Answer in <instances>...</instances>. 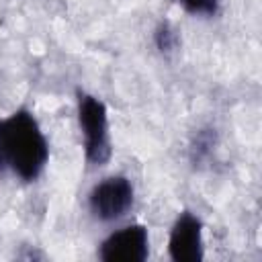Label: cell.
Segmentation results:
<instances>
[{
  "instance_id": "7",
  "label": "cell",
  "mask_w": 262,
  "mask_h": 262,
  "mask_svg": "<svg viewBox=\"0 0 262 262\" xmlns=\"http://www.w3.org/2000/svg\"><path fill=\"white\" fill-rule=\"evenodd\" d=\"M213 135H211V131L209 129H205V131H201L196 137H194V141H192V145H190V154H192V162H201V160H205L209 154H211V147H213Z\"/></svg>"
},
{
  "instance_id": "4",
  "label": "cell",
  "mask_w": 262,
  "mask_h": 262,
  "mask_svg": "<svg viewBox=\"0 0 262 262\" xmlns=\"http://www.w3.org/2000/svg\"><path fill=\"white\" fill-rule=\"evenodd\" d=\"M149 252L147 229L141 223L127 225L111 233L102 244L98 258L104 262H143Z\"/></svg>"
},
{
  "instance_id": "8",
  "label": "cell",
  "mask_w": 262,
  "mask_h": 262,
  "mask_svg": "<svg viewBox=\"0 0 262 262\" xmlns=\"http://www.w3.org/2000/svg\"><path fill=\"white\" fill-rule=\"evenodd\" d=\"M178 4L190 14L213 16L219 10V0H178Z\"/></svg>"
},
{
  "instance_id": "6",
  "label": "cell",
  "mask_w": 262,
  "mask_h": 262,
  "mask_svg": "<svg viewBox=\"0 0 262 262\" xmlns=\"http://www.w3.org/2000/svg\"><path fill=\"white\" fill-rule=\"evenodd\" d=\"M154 43H156V47H158L160 53H172V51L178 47L180 39H178L176 29H174L170 23L164 20V23H160V25L156 27V31H154Z\"/></svg>"
},
{
  "instance_id": "5",
  "label": "cell",
  "mask_w": 262,
  "mask_h": 262,
  "mask_svg": "<svg viewBox=\"0 0 262 262\" xmlns=\"http://www.w3.org/2000/svg\"><path fill=\"white\" fill-rule=\"evenodd\" d=\"M168 252L174 262H201L203 260V223L190 211L178 215L172 225Z\"/></svg>"
},
{
  "instance_id": "2",
  "label": "cell",
  "mask_w": 262,
  "mask_h": 262,
  "mask_svg": "<svg viewBox=\"0 0 262 262\" xmlns=\"http://www.w3.org/2000/svg\"><path fill=\"white\" fill-rule=\"evenodd\" d=\"M78 123L84 135V154L92 166H104L111 160L113 147L108 137L106 106L100 98L78 92Z\"/></svg>"
},
{
  "instance_id": "3",
  "label": "cell",
  "mask_w": 262,
  "mask_h": 262,
  "mask_svg": "<svg viewBox=\"0 0 262 262\" xmlns=\"http://www.w3.org/2000/svg\"><path fill=\"white\" fill-rule=\"evenodd\" d=\"M88 205L98 221H117L133 207V184L125 176H108L90 190Z\"/></svg>"
},
{
  "instance_id": "1",
  "label": "cell",
  "mask_w": 262,
  "mask_h": 262,
  "mask_svg": "<svg viewBox=\"0 0 262 262\" xmlns=\"http://www.w3.org/2000/svg\"><path fill=\"white\" fill-rule=\"evenodd\" d=\"M0 123L6 166L20 180H37L49 158V145L37 119L27 108H18Z\"/></svg>"
},
{
  "instance_id": "9",
  "label": "cell",
  "mask_w": 262,
  "mask_h": 262,
  "mask_svg": "<svg viewBox=\"0 0 262 262\" xmlns=\"http://www.w3.org/2000/svg\"><path fill=\"white\" fill-rule=\"evenodd\" d=\"M6 166V156H4V143H2V123H0V172H4Z\"/></svg>"
}]
</instances>
